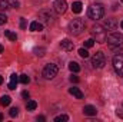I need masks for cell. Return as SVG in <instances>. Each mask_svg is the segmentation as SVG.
I'll return each instance as SVG.
<instances>
[{
    "label": "cell",
    "instance_id": "cell-2",
    "mask_svg": "<svg viewBox=\"0 0 123 122\" xmlns=\"http://www.w3.org/2000/svg\"><path fill=\"white\" fill-rule=\"evenodd\" d=\"M85 29H86V23L82 19H74L69 23V32L74 36H79L82 32H85Z\"/></svg>",
    "mask_w": 123,
    "mask_h": 122
},
{
    "label": "cell",
    "instance_id": "cell-20",
    "mask_svg": "<svg viewBox=\"0 0 123 122\" xmlns=\"http://www.w3.org/2000/svg\"><path fill=\"white\" fill-rule=\"evenodd\" d=\"M26 108H27V111H34V109L37 108V102H36V101H29V102L26 103Z\"/></svg>",
    "mask_w": 123,
    "mask_h": 122
},
{
    "label": "cell",
    "instance_id": "cell-4",
    "mask_svg": "<svg viewBox=\"0 0 123 122\" xmlns=\"http://www.w3.org/2000/svg\"><path fill=\"white\" fill-rule=\"evenodd\" d=\"M92 34L93 37L96 39L94 42H97V43H105L106 42V32H105V27L103 26H100V25H96V26H93L92 27Z\"/></svg>",
    "mask_w": 123,
    "mask_h": 122
},
{
    "label": "cell",
    "instance_id": "cell-35",
    "mask_svg": "<svg viewBox=\"0 0 123 122\" xmlns=\"http://www.w3.org/2000/svg\"><path fill=\"white\" fill-rule=\"evenodd\" d=\"M0 53H3V46L0 45Z\"/></svg>",
    "mask_w": 123,
    "mask_h": 122
},
{
    "label": "cell",
    "instance_id": "cell-25",
    "mask_svg": "<svg viewBox=\"0 0 123 122\" xmlns=\"http://www.w3.org/2000/svg\"><path fill=\"white\" fill-rule=\"evenodd\" d=\"M62 121H69V116L67 115H59V116H56L55 118V122H62Z\"/></svg>",
    "mask_w": 123,
    "mask_h": 122
},
{
    "label": "cell",
    "instance_id": "cell-10",
    "mask_svg": "<svg viewBox=\"0 0 123 122\" xmlns=\"http://www.w3.org/2000/svg\"><path fill=\"white\" fill-rule=\"evenodd\" d=\"M83 114H85L86 116H93V115L97 114V111H96V108L92 106V105H86V106L83 108Z\"/></svg>",
    "mask_w": 123,
    "mask_h": 122
},
{
    "label": "cell",
    "instance_id": "cell-5",
    "mask_svg": "<svg viewBox=\"0 0 123 122\" xmlns=\"http://www.w3.org/2000/svg\"><path fill=\"white\" fill-rule=\"evenodd\" d=\"M57 72H59V69L55 63H47L43 69V78L44 79H53L57 75Z\"/></svg>",
    "mask_w": 123,
    "mask_h": 122
},
{
    "label": "cell",
    "instance_id": "cell-14",
    "mask_svg": "<svg viewBox=\"0 0 123 122\" xmlns=\"http://www.w3.org/2000/svg\"><path fill=\"white\" fill-rule=\"evenodd\" d=\"M40 17H42V20H43L46 25H50V23H52V20H53L52 14H50V13L47 14V12H40Z\"/></svg>",
    "mask_w": 123,
    "mask_h": 122
},
{
    "label": "cell",
    "instance_id": "cell-6",
    "mask_svg": "<svg viewBox=\"0 0 123 122\" xmlns=\"http://www.w3.org/2000/svg\"><path fill=\"white\" fill-rule=\"evenodd\" d=\"M92 65L96 68V69H102V68H105V65H106L105 53H103V52H96V53L93 55V58H92Z\"/></svg>",
    "mask_w": 123,
    "mask_h": 122
},
{
    "label": "cell",
    "instance_id": "cell-26",
    "mask_svg": "<svg viewBox=\"0 0 123 122\" xmlns=\"http://www.w3.org/2000/svg\"><path fill=\"white\" fill-rule=\"evenodd\" d=\"M9 115H10L12 118H14V116H17V115H19V109H17L16 106H14V108H12V109L9 111Z\"/></svg>",
    "mask_w": 123,
    "mask_h": 122
},
{
    "label": "cell",
    "instance_id": "cell-8",
    "mask_svg": "<svg viewBox=\"0 0 123 122\" xmlns=\"http://www.w3.org/2000/svg\"><path fill=\"white\" fill-rule=\"evenodd\" d=\"M67 9V1L66 0H55V12L57 14H63Z\"/></svg>",
    "mask_w": 123,
    "mask_h": 122
},
{
    "label": "cell",
    "instance_id": "cell-31",
    "mask_svg": "<svg viewBox=\"0 0 123 122\" xmlns=\"http://www.w3.org/2000/svg\"><path fill=\"white\" fill-rule=\"evenodd\" d=\"M22 96H23V98H25V99H29V98H30V93H29V92H23V93H22Z\"/></svg>",
    "mask_w": 123,
    "mask_h": 122
},
{
    "label": "cell",
    "instance_id": "cell-36",
    "mask_svg": "<svg viewBox=\"0 0 123 122\" xmlns=\"http://www.w3.org/2000/svg\"><path fill=\"white\" fill-rule=\"evenodd\" d=\"M0 121H3V115L1 114H0Z\"/></svg>",
    "mask_w": 123,
    "mask_h": 122
},
{
    "label": "cell",
    "instance_id": "cell-22",
    "mask_svg": "<svg viewBox=\"0 0 123 122\" xmlns=\"http://www.w3.org/2000/svg\"><path fill=\"white\" fill-rule=\"evenodd\" d=\"M19 81H20L23 85H27V83L30 82V78H29L27 75H20V76H19Z\"/></svg>",
    "mask_w": 123,
    "mask_h": 122
},
{
    "label": "cell",
    "instance_id": "cell-24",
    "mask_svg": "<svg viewBox=\"0 0 123 122\" xmlns=\"http://www.w3.org/2000/svg\"><path fill=\"white\" fill-rule=\"evenodd\" d=\"M79 55L83 58V59H86V58H89V52L85 49V47H82V49H79Z\"/></svg>",
    "mask_w": 123,
    "mask_h": 122
},
{
    "label": "cell",
    "instance_id": "cell-28",
    "mask_svg": "<svg viewBox=\"0 0 123 122\" xmlns=\"http://www.w3.org/2000/svg\"><path fill=\"white\" fill-rule=\"evenodd\" d=\"M6 22H7V17H6V14L0 13V26H3V25H4Z\"/></svg>",
    "mask_w": 123,
    "mask_h": 122
},
{
    "label": "cell",
    "instance_id": "cell-30",
    "mask_svg": "<svg viewBox=\"0 0 123 122\" xmlns=\"http://www.w3.org/2000/svg\"><path fill=\"white\" fill-rule=\"evenodd\" d=\"M70 81H72V82H74V83H77V82H79V78L73 75V76H70Z\"/></svg>",
    "mask_w": 123,
    "mask_h": 122
},
{
    "label": "cell",
    "instance_id": "cell-37",
    "mask_svg": "<svg viewBox=\"0 0 123 122\" xmlns=\"http://www.w3.org/2000/svg\"><path fill=\"white\" fill-rule=\"evenodd\" d=\"M120 27H122V29H123V20H122V23H120Z\"/></svg>",
    "mask_w": 123,
    "mask_h": 122
},
{
    "label": "cell",
    "instance_id": "cell-17",
    "mask_svg": "<svg viewBox=\"0 0 123 122\" xmlns=\"http://www.w3.org/2000/svg\"><path fill=\"white\" fill-rule=\"evenodd\" d=\"M4 36H6V37H9L12 42H16V40H17V34H16V33H13L12 30H4Z\"/></svg>",
    "mask_w": 123,
    "mask_h": 122
},
{
    "label": "cell",
    "instance_id": "cell-27",
    "mask_svg": "<svg viewBox=\"0 0 123 122\" xmlns=\"http://www.w3.org/2000/svg\"><path fill=\"white\" fill-rule=\"evenodd\" d=\"M93 45H94V39H87V40L85 42V46H86V47H92Z\"/></svg>",
    "mask_w": 123,
    "mask_h": 122
},
{
    "label": "cell",
    "instance_id": "cell-12",
    "mask_svg": "<svg viewBox=\"0 0 123 122\" xmlns=\"http://www.w3.org/2000/svg\"><path fill=\"white\" fill-rule=\"evenodd\" d=\"M17 81H19V76L16 75V73H13L12 76H10V82H9V89H12V91H14L16 89V86H17Z\"/></svg>",
    "mask_w": 123,
    "mask_h": 122
},
{
    "label": "cell",
    "instance_id": "cell-13",
    "mask_svg": "<svg viewBox=\"0 0 123 122\" xmlns=\"http://www.w3.org/2000/svg\"><path fill=\"white\" fill-rule=\"evenodd\" d=\"M69 93L73 95L76 99H83V92L80 91L79 88H70V89H69Z\"/></svg>",
    "mask_w": 123,
    "mask_h": 122
},
{
    "label": "cell",
    "instance_id": "cell-34",
    "mask_svg": "<svg viewBox=\"0 0 123 122\" xmlns=\"http://www.w3.org/2000/svg\"><path fill=\"white\" fill-rule=\"evenodd\" d=\"M1 83H3V76L0 75V85H1Z\"/></svg>",
    "mask_w": 123,
    "mask_h": 122
},
{
    "label": "cell",
    "instance_id": "cell-15",
    "mask_svg": "<svg viewBox=\"0 0 123 122\" xmlns=\"http://www.w3.org/2000/svg\"><path fill=\"white\" fill-rule=\"evenodd\" d=\"M43 29V25L40 23V22H31L30 23V32H40Z\"/></svg>",
    "mask_w": 123,
    "mask_h": 122
},
{
    "label": "cell",
    "instance_id": "cell-32",
    "mask_svg": "<svg viewBox=\"0 0 123 122\" xmlns=\"http://www.w3.org/2000/svg\"><path fill=\"white\" fill-rule=\"evenodd\" d=\"M12 6L17 9V7H19V1H16V0H14V1H12Z\"/></svg>",
    "mask_w": 123,
    "mask_h": 122
},
{
    "label": "cell",
    "instance_id": "cell-11",
    "mask_svg": "<svg viewBox=\"0 0 123 122\" xmlns=\"http://www.w3.org/2000/svg\"><path fill=\"white\" fill-rule=\"evenodd\" d=\"M116 27H117V22H116L115 19H107V20H106L105 29H107V30H115Z\"/></svg>",
    "mask_w": 123,
    "mask_h": 122
},
{
    "label": "cell",
    "instance_id": "cell-16",
    "mask_svg": "<svg viewBox=\"0 0 123 122\" xmlns=\"http://www.w3.org/2000/svg\"><path fill=\"white\" fill-rule=\"evenodd\" d=\"M10 102H12V98H10L9 95H3V96L0 98V105H1V106H9Z\"/></svg>",
    "mask_w": 123,
    "mask_h": 122
},
{
    "label": "cell",
    "instance_id": "cell-9",
    "mask_svg": "<svg viewBox=\"0 0 123 122\" xmlns=\"http://www.w3.org/2000/svg\"><path fill=\"white\" fill-rule=\"evenodd\" d=\"M60 47L63 49V50H66V52H70V50H73L74 43H73L72 40H69V39H64V40L60 42Z\"/></svg>",
    "mask_w": 123,
    "mask_h": 122
},
{
    "label": "cell",
    "instance_id": "cell-3",
    "mask_svg": "<svg viewBox=\"0 0 123 122\" xmlns=\"http://www.w3.org/2000/svg\"><path fill=\"white\" fill-rule=\"evenodd\" d=\"M87 14H89V17H90L92 20H99V19L103 17V14H105V9H103L102 4H92V6L89 7Z\"/></svg>",
    "mask_w": 123,
    "mask_h": 122
},
{
    "label": "cell",
    "instance_id": "cell-18",
    "mask_svg": "<svg viewBox=\"0 0 123 122\" xmlns=\"http://www.w3.org/2000/svg\"><path fill=\"white\" fill-rule=\"evenodd\" d=\"M82 3L80 1H74L73 3V6H72V10H73V13H80L82 12Z\"/></svg>",
    "mask_w": 123,
    "mask_h": 122
},
{
    "label": "cell",
    "instance_id": "cell-33",
    "mask_svg": "<svg viewBox=\"0 0 123 122\" xmlns=\"http://www.w3.org/2000/svg\"><path fill=\"white\" fill-rule=\"evenodd\" d=\"M37 121H44V116H37Z\"/></svg>",
    "mask_w": 123,
    "mask_h": 122
},
{
    "label": "cell",
    "instance_id": "cell-19",
    "mask_svg": "<svg viewBox=\"0 0 123 122\" xmlns=\"http://www.w3.org/2000/svg\"><path fill=\"white\" fill-rule=\"evenodd\" d=\"M69 69H70L72 72L77 73V72L80 70V66H79V63H76V62H70V63H69Z\"/></svg>",
    "mask_w": 123,
    "mask_h": 122
},
{
    "label": "cell",
    "instance_id": "cell-38",
    "mask_svg": "<svg viewBox=\"0 0 123 122\" xmlns=\"http://www.w3.org/2000/svg\"><path fill=\"white\" fill-rule=\"evenodd\" d=\"M122 1H123V0H122Z\"/></svg>",
    "mask_w": 123,
    "mask_h": 122
},
{
    "label": "cell",
    "instance_id": "cell-23",
    "mask_svg": "<svg viewBox=\"0 0 123 122\" xmlns=\"http://www.w3.org/2000/svg\"><path fill=\"white\" fill-rule=\"evenodd\" d=\"M44 52H46V49H44V47H36V49H34V53H36L37 56H40V58H42V56H44Z\"/></svg>",
    "mask_w": 123,
    "mask_h": 122
},
{
    "label": "cell",
    "instance_id": "cell-1",
    "mask_svg": "<svg viewBox=\"0 0 123 122\" xmlns=\"http://www.w3.org/2000/svg\"><path fill=\"white\" fill-rule=\"evenodd\" d=\"M106 42H107V46L110 50L113 52H117L123 47V34L120 33H110L107 37H106Z\"/></svg>",
    "mask_w": 123,
    "mask_h": 122
},
{
    "label": "cell",
    "instance_id": "cell-7",
    "mask_svg": "<svg viewBox=\"0 0 123 122\" xmlns=\"http://www.w3.org/2000/svg\"><path fill=\"white\" fill-rule=\"evenodd\" d=\"M113 68L119 76H123V53H117L113 58Z\"/></svg>",
    "mask_w": 123,
    "mask_h": 122
},
{
    "label": "cell",
    "instance_id": "cell-21",
    "mask_svg": "<svg viewBox=\"0 0 123 122\" xmlns=\"http://www.w3.org/2000/svg\"><path fill=\"white\" fill-rule=\"evenodd\" d=\"M7 9H10L9 0H0V10H7Z\"/></svg>",
    "mask_w": 123,
    "mask_h": 122
},
{
    "label": "cell",
    "instance_id": "cell-29",
    "mask_svg": "<svg viewBox=\"0 0 123 122\" xmlns=\"http://www.w3.org/2000/svg\"><path fill=\"white\" fill-rule=\"evenodd\" d=\"M20 27H22V29H26V20H25L23 17L20 19Z\"/></svg>",
    "mask_w": 123,
    "mask_h": 122
}]
</instances>
